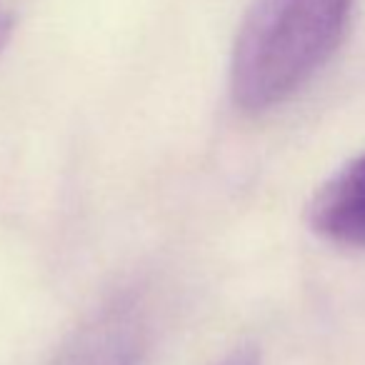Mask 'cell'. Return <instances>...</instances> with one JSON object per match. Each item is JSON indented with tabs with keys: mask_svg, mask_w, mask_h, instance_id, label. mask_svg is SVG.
<instances>
[{
	"mask_svg": "<svg viewBox=\"0 0 365 365\" xmlns=\"http://www.w3.org/2000/svg\"><path fill=\"white\" fill-rule=\"evenodd\" d=\"M355 0H255L235 36L230 96L243 113L293 98L338 51Z\"/></svg>",
	"mask_w": 365,
	"mask_h": 365,
	"instance_id": "cell-1",
	"label": "cell"
},
{
	"mask_svg": "<svg viewBox=\"0 0 365 365\" xmlns=\"http://www.w3.org/2000/svg\"><path fill=\"white\" fill-rule=\"evenodd\" d=\"M308 223L338 245L365 248V153L340 168L308 205Z\"/></svg>",
	"mask_w": 365,
	"mask_h": 365,
	"instance_id": "cell-2",
	"label": "cell"
},
{
	"mask_svg": "<svg viewBox=\"0 0 365 365\" xmlns=\"http://www.w3.org/2000/svg\"><path fill=\"white\" fill-rule=\"evenodd\" d=\"M91 365H135V345L130 340H118L103 350Z\"/></svg>",
	"mask_w": 365,
	"mask_h": 365,
	"instance_id": "cell-3",
	"label": "cell"
},
{
	"mask_svg": "<svg viewBox=\"0 0 365 365\" xmlns=\"http://www.w3.org/2000/svg\"><path fill=\"white\" fill-rule=\"evenodd\" d=\"M220 365H258V353L253 348H240L230 353Z\"/></svg>",
	"mask_w": 365,
	"mask_h": 365,
	"instance_id": "cell-4",
	"label": "cell"
},
{
	"mask_svg": "<svg viewBox=\"0 0 365 365\" xmlns=\"http://www.w3.org/2000/svg\"><path fill=\"white\" fill-rule=\"evenodd\" d=\"M11 36H13V18L11 16H3V13H0V53L6 51Z\"/></svg>",
	"mask_w": 365,
	"mask_h": 365,
	"instance_id": "cell-5",
	"label": "cell"
}]
</instances>
